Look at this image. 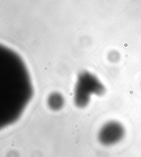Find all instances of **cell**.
<instances>
[{
	"label": "cell",
	"instance_id": "obj_1",
	"mask_svg": "<svg viewBox=\"0 0 141 157\" xmlns=\"http://www.w3.org/2000/svg\"><path fill=\"white\" fill-rule=\"evenodd\" d=\"M105 88L97 78L89 73H82L76 86L74 103L79 108L86 107L90 101V94L102 95Z\"/></svg>",
	"mask_w": 141,
	"mask_h": 157
},
{
	"label": "cell",
	"instance_id": "obj_3",
	"mask_svg": "<svg viewBox=\"0 0 141 157\" xmlns=\"http://www.w3.org/2000/svg\"><path fill=\"white\" fill-rule=\"evenodd\" d=\"M64 99L63 95L59 93H53L48 99V105L49 108L53 111H59L64 105Z\"/></svg>",
	"mask_w": 141,
	"mask_h": 157
},
{
	"label": "cell",
	"instance_id": "obj_2",
	"mask_svg": "<svg viewBox=\"0 0 141 157\" xmlns=\"http://www.w3.org/2000/svg\"><path fill=\"white\" fill-rule=\"evenodd\" d=\"M126 136V128L122 123L112 120L105 123L98 132L99 142L106 147L113 146L124 140Z\"/></svg>",
	"mask_w": 141,
	"mask_h": 157
},
{
	"label": "cell",
	"instance_id": "obj_4",
	"mask_svg": "<svg viewBox=\"0 0 141 157\" xmlns=\"http://www.w3.org/2000/svg\"></svg>",
	"mask_w": 141,
	"mask_h": 157
}]
</instances>
